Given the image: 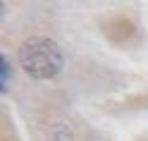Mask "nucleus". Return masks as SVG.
Masks as SVG:
<instances>
[{"label": "nucleus", "instance_id": "nucleus-1", "mask_svg": "<svg viewBox=\"0 0 148 141\" xmlns=\"http://www.w3.org/2000/svg\"><path fill=\"white\" fill-rule=\"evenodd\" d=\"M24 72L34 79H53L62 69V53L50 39H29L19 50Z\"/></svg>", "mask_w": 148, "mask_h": 141}, {"label": "nucleus", "instance_id": "nucleus-2", "mask_svg": "<svg viewBox=\"0 0 148 141\" xmlns=\"http://www.w3.org/2000/svg\"><path fill=\"white\" fill-rule=\"evenodd\" d=\"M0 69H3L0 72V86H3V91H5L7 89V77H10V62L5 60V55L0 58Z\"/></svg>", "mask_w": 148, "mask_h": 141}]
</instances>
